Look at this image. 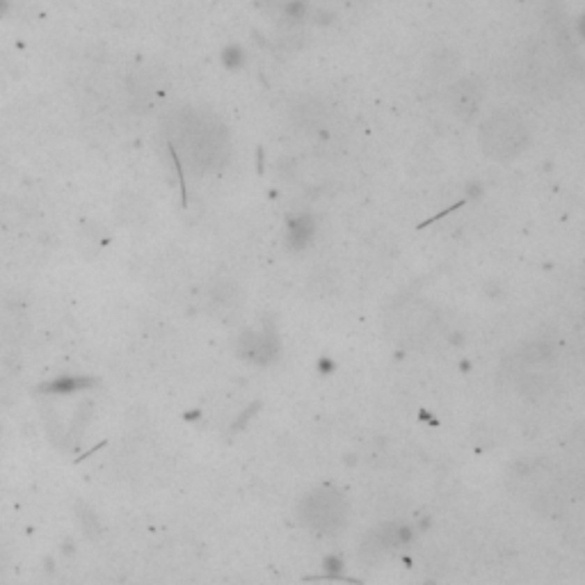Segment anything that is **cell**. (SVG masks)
I'll list each match as a JSON object with an SVG mask.
<instances>
[{
	"label": "cell",
	"instance_id": "obj_1",
	"mask_svg": "<svg viewBox=\"0 0 585 585\" xmlns=\"http://www.w3.org/2000/svg\"><path fill=\"white\" fill-rule=\"evenodd\" d=\"M10 0H0V16H5L7 12H10Z\"/></svg>",
	"mask_w": 585,
	"mask_h": 585
}]
</instances>
